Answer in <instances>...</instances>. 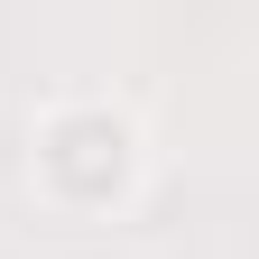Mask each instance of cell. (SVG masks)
<instances>
[{
    "label": "cell",
    "mask_w": 259,
    "mask_h": 259,
    "mask_svg": "<svg viewBox=\"0 0 259 259\" xmlns=\"http://www.w3.org/2000/svg\"><path fill=\"white\" fill-rule=\"evenodd\" d=\"M28 185L74 222H111L148 185V139L120 102H93V93L83 102H47L37 130H28Z\"/></svg>",
    "instance_id": "obj_1"
}]
</instances>
